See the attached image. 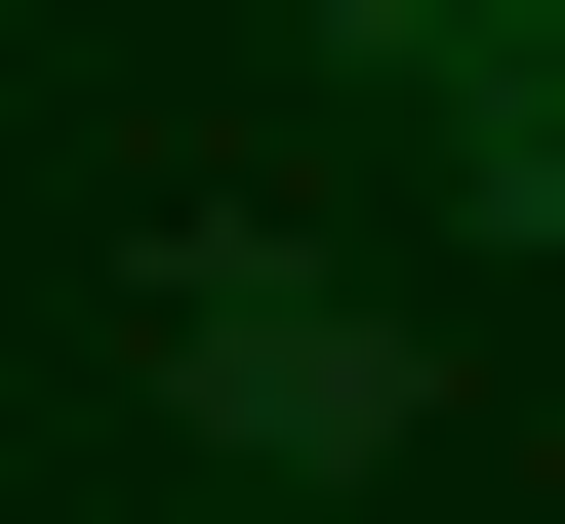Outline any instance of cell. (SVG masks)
Listing matches in <instances>:
<instances>
[{
    "label": "cell",
    "mask_w": 565,
    "mask_h": 524,
    "mask_svg": "<svg viewBox=\"0 0 565 524\" xmlns=\"http://www.w3.org/2000/svg\"><path fill=\"white\" fill-rule=\"evenodd\" d=\"M202 443L364 484V443H404V323H364V282H202Z\"/></svg>",
    "instance_id": "6da1fadb"
}]
</instances>
